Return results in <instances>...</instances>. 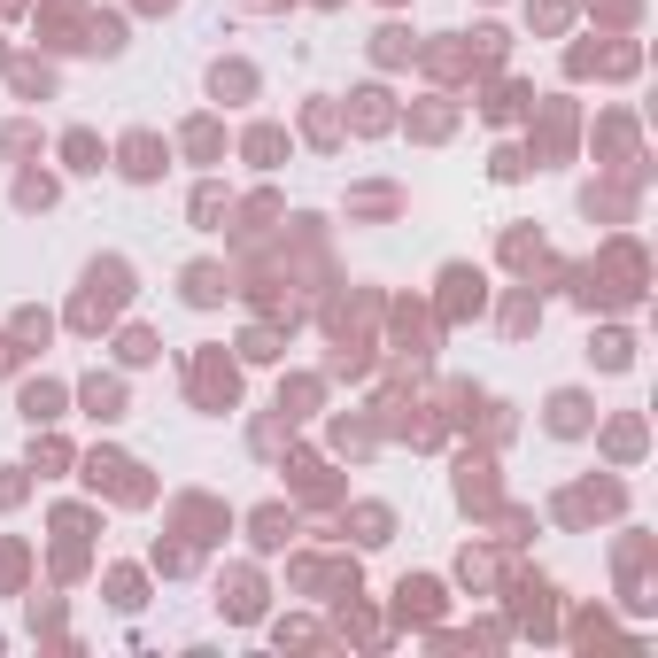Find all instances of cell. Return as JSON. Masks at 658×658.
<instances>
[{"instance_id": "obj_1", "label": "cell", "mask_w": 658, "mask_h": 658, "mask_svg": "<svg viewBox=\"0 0 658 658\" xmlns=\"http://www.w3.org/2000/svg\"><path fill=\"white\" fill-rule=\"evenodd\" d=\"M442 581H434V573H403V581H395V620H403V628H434V620H442Z\"/></svg>"}, {"instance_id": "obj_2", "label": "cell", "mask_w": 658, "mask_h": 658, "mask_svg": "<svg viewBox=\"0 0 658 658\" xmlns=\"http://www.w3.org/2000/svg\"><path fill=\"white\" fill-rule=\"evenodd\" d=\"M217 612H225V620H264V589H256V573L217 581Z\"/></svg>"}, {"instance_id": "obj_3", "label": "cell", "mask_w": 658, "mask_h": 658, "mask_svg": "<svg viewBox=\"0 0 658 658\" xmlns=\"http://www.w3.org/2000/svg\"><path fill=\"white\" fill-rule=\"evenodd\" d=\"M511 612H519V628H527V635H550V589H542V581H535V589H519Z\"/></svg>"}, {"instance_id": "obj_4", "label": "cell", "mask_w": 658, "mask_h": 658, "mask_svg": "<svg viewBox=\"0 0 658 658\" xmlns=\"http://www.w3.org/2000/svg\"><path fill=\"white\" fill-rule=\"evenodd\" d=\"M589 426V403L581 395H550V434H581Z\"/></svg>"}, {"instance_id": "obj_5", "label": "cell", "mask_w": 658, "mask_h": 658, "mask_svg": "<svg viewBox=\"0 0 658 658\" xmlns=\"http://www.w3.org/2000/svg\"><path fill=\"white\" fill-rule=\"evenodd\" d=\"M155 140H124V171H132V179H155V171H163V163H155Z\"/></svg>"}, {"instance_id": "obj_6", "label": "cell", "mask_w": 658, "mask_h": 658, "mask_svg": "<svg viewBox=\"0 0 658 658\" xmlns=\"http://www.w3.org/2000/svg\"><path fill=\"white\" fill-rule=\"evenodd\" d=\"M287 535H295V519H287L279 504H271V511H256V542H264V550H279Z\"/></svg>"}, {"instance_id": "obj_7", "label": "cell", "mask_w": 658, "mask_h": 658, "mask_svg": "<svg viewBox=\"0 0 658 658\" xmlns=\"http://www.w3.org/2000/svg\"><path fill=\"white\" fill-rule=\"evenodd\" d=\"M109 604H117V612H140V573H109Z\"/></svg>"}, {"instance_id": "obj_8", "label": "cell", "mask_w": 658, "mask_h": 658, "mask_svg": "<svg viewBox=\"0 0 658 658\" xmlns=\"http://www.w3.org/2000/svg\"><path fill=\"white\" fill-rule=\"evenodd\" d=\"M388 527H395V519H388L380 504H364V511H357V542H388Z\"/></svg>"}, {"instance_id": "obj_9", "label": "cell", "mask_w": 658, "mask_h": 658, "mask_svg": "<svg viewBox=\"0 0 658 658\" xmlns=\"http://www.w3.org/2000/svg\"><path fill=\"white\" fill-rule=\"evenodd\" d=\"M589 357H597L604 372H620V364H628V333H604V341L589 349Z\"/></svg>"}, {"instance_id": "obj_10", "label": "cell", "mask_w": 658, "mask_h": 658, "mask_svg": "<svg viewBox=\"0 0 658 658\" xmlns=\"http://www.w3.org/2000/svg\"><path fill=\"white\" fill-rule=\"evenodd\" d=\"M271 643H279V651H287V643H326V635L310 628V620H279V628H271Z\"/></svg>"}, {"instance_id": "obj_11", "label": "cell", "mask_w": 658, "mask_h": 658, "mask_svg": "<svg viewBox=\"0 0 658 658\" xmlns=\"http://www.w3.org/2000/svg\"><path fill=\"white\" fill-rule=\"evenodd\" d=\"M86 403H93V419H117V403H124V395H117V388H101V380H93V388H86Z\"/></svg>"}, {"instance_id": "obj_12", "label": "cell", "mask_w": 658, "mask_h": 658, "mask_svg": "<svg viewBox=\"0 0 658 658\" xmlns=\"http://www.w3.org/2000/svg\"><path fill=\"white\" fill-rule=\"evenodd\" d=\"M93 155H101V148H93L86 132H70V163H78V171H101V163H93Z\"/></svg>"}]
</instances>
